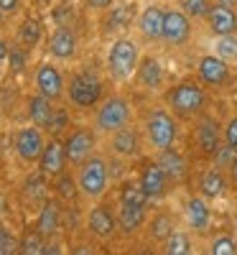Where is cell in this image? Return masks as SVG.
Returning <instances> with one entry per match:
<instances>
[{
  "mask_svg": "<svg viewBox=\"0 0 237 255\" xmlns=\"http://www.w3.org/2000/svg\"><path fill=\"white\" fill-rule=\"evenodd\" d=\"M77 189H79V197L84 202H100L105 199V194L110 191V181H113V168L110 161L100 153H92L87 161H82L77 168Z\"/></svg>",
  "mask_w": 237,
  "mask_h": 255,
  "instance_id": "cell-1",
  "label": "cell"
},
{
  "mask_svg": "<svg viewBox=\"0 0 237 255\" xmlns=\"http://www.w3.org/2000/svg\"><path fill=\"white\" fill-rule=\"evenodd\" d=\"M105 97V79L95 67H82L67 79V102L74 110H95Z\"/></svg>",
  "mask_w": 237,
  "mask_h": 255,
  "instance_id": "cell-2",
  "label": "cell"
},
{
  "mask_svg": "<svg viewBox=\"0 0 237 255\" xmlns=\"http://www.w3.org/2000/svg\"><path fill=\"white\" fill-rule=\"evenodd\" d=\"M92 128L100 135H113L118 130H122L125 125L133 123V102L125 95H105L100 100V105L92 110Z\"/></svg>",
  "mask_w": 237,
  "mask_h": 255,
  "instance_id": "cell-3",
  "label": "cell"
},
{
  "mask_svg": "<svg viewBox=\"0 0 237 255\" xmlns=\"http://www.w3.org/2000/svg\"><path fill=\"white\" fill-rule=\"evenodd\" d=\"M207 90L197 79H184L166 92V105L176 118H199L207 110Z\"/></svg>",
  "mask_w": 237,
  "mask_h": 255,
  "instance_id": "cell-4",
  "label": "cell"
},
{
  "mask_svg": "<svg viewBox=\"0 0 237 255\" xmlns=\"http://www.w3.org/2000/svg\"><path fill=\"white\" fill-rule=\"evenodd\" d=\"M140 64V49L133 38L127 36H118L113 38L110 49H107V59H105V69L107 77L115 82H127L135 77V69Z\"/></svg>",
  "mask_w": 237,
  "mask_h": 255,
  "instance_id": "cell-5",
  "label": "cell"
},
{
  "mask_svg": "<svg viewBox=\"0 0 237 255\" xmlns=\"http://www.w3.org/2000/svg\"><path fill=\"white\" fill-rule=\"evenodd\" d=\"M143 135L145 143L153 148V151H166V148H174L179 140V123L176 115L168 108H153L148 110L145 120H143Z\"/></svg>",
  "mask_w": 237,
  "mask_h": 255,
  "instance_id": "cell-6",
  "label": "cell"
},
{
  "mask_svg": "<svg viewBox=\"0 0 237 255\" xmlns=\"http://www.w3.org/2000/svg\"><path fill=\"white\" fill-rule=\"evenodd\" d=\"M46 130L44 128H38L33 123L23 125V128H18L15 135H13V151L18 156L20 163H26V166H36L41 153H44V145H46Z\"/></svg>",
  "mask_w": 237,
  "mask_h": 255,
  "instance_id": "cell-7",
  "label": "cell"
},
{
  "mask_svg": "<svg viewBox=\"0 0 237 255\" xmlns=\"http://www.w3.org/2000/svg\"><path fill=\"white\" fill-rule=\"evenodd\" d=\"M33 90L54 102L67 100V77L54 61H38L33 69Z\"/></svg>",
  "mask_w": 237,
  "mask_h": 255,
  "instance_id": "cell-8",
  "label": "cell"
},
{
  "mask_svg": "<svg viewBox=\"0 0 237 255\" xmlns=\"http://www.w3.org/2000/svg\"><path fill=\"white\" fill-rule=\"evenodd\" d=\"M84 227H87V235L95 238V240H113L120 227H118V215L113 212L110 204H105L102 199L100 202H92V207L87 209V215H84Z\"/></svg>",
  "mask_w": 237,
  "mask_h": 255,
  "instance_id": "cell-9",
  "label": "cell"
},
{
  "mask_svg": "<svg viewBox=\"0 0 237 255\" xmlns=\"http://www.w3.org/2000/svg\"><path fill=\"white\" fill-rule=\"evenodd\" d=\"M97 130L92 125H74L72 130L64 135V148H67L69 166H79L82 161H87L92 153H97Z\"/></svg>",
  "mask_w": 237,
  "mask_h": 255,
  "instance_id": "cell-10",
  "label": "cell"
},
{
  "mask_svg": "<svg viewBox=\"0 0 237 255\" xmlns=\"http://www.w3.org/2000/svg\"><path fill=\"white\" fill-rule=\"evenodd\" d=\"M46 54L54 61H72L79 54V33L69 23H56L46 36Z\"/></svg>",
  "mask_w": 237,
  "mask_h": 255,
  "instance_id": "cell-11",
  "label": "cell"
},
{
  "mask_svg": "<svg viewBox=\"0 0 237 255\" xmlns=\"http://www.w3.org/2000/svg\"><path fill=\"white\" fill-rule=\"evenodd\" d=\"M197 74L199 82L209 90H225L230 87L232 82V69H230V61H225L217 54H204L197 61Z\"/></svg>",
  "mask_w": 237,
  "mask_h": 255,
  "instance_id": "cell-12",
  "label": "cell"
},
{
  "mask_svg": "<svg viewBox=\"0 0 237 255\" xmlns=\"http://www.w3.org/2000/svg\"><path fill=\"white\" fill-rule=\"evenodd\" d=\"M194 143H197L202 158H212L220 151V145L225 143L222 123L214 120L212 115H199L197 125H194Z\"/></svg>",
  "mask_w": 237,
  "mask_h": 255,
  "instance_id": "cell-13",
  "label": "cell"
},
{
  "mask_svg": "<svg viewBox=\"0 0 237 255\" xmlns=\"http://www.w3.org/2000/svg\"><path fill=\"white\" fill-rule=\"evenodd\" d=\"M38 174H44L46 179H56L69 168V158H67V148H64V138L51 135L44 145V153L38 158Z\"/></svg>",
  "mask_w": 237,
  "mask_h": 255,
  "instance_id": "cell-14",
  "label": "cell"
},
{
  "mask_svg": "<svg viewBox=\"0 0 237 255\" xmlns=\"http://www.w3.org/2000/svg\"><path fill=\"white\" fill-rule=\"evenodd\" d=\"M191 38V18L181 8H166V20H163V44L166 46H184Z\"/></svg>",
  "mask_w": 237,
  "mask_h": 255,
  "instance_id": "cell-15",
  "label": "cell"
},
{
  "mask_svg": "<svg viewBox=\"0 0 237 255\" xmlns=\"http://www.w3.org/2000/svg\"><path fill=\"white\" fill-rule=\"evenodd\" d=\"M107 145H110L113 156H118V158H138L143 153V135L130 123V125H125L122 130L107 135Z\"/></svg>",
  "mask_w": 237,
  "mask_h": 255,
  "instance_id": "cell-16",
  "label": "cell"
},
{
  "mask_svg": "<svg viewBox=\"0 0 237 255\" xmlns=\"http://www.w3.org/2000/svg\"><path fill=\"white\" fill-rule=\"evenodd\" d=\"M138 184L143 189V194L148 197V202H158L168 194L171 189V181L166 176V171L158 166V161H148L143 168H140V176H138Z\"/></svg>",
  "mask_w": 237,
  "mask_h": 255,
  "instance_id": "cell-17",
  "label": "cell"
},
{
  "mask_svg": "<svg viewBox=\"0 0 237 255\" xmlns=\"http://www.w3.org/2000/svg\"><path fill=\"white\" fill-rule=\"evenodd\" d=\"M33 227H36L46 240H54V238L59 235V230H61V204H59V199L46 197L44 202L38 204Z\"/></svg>",
  "mask_w": 237,
  "mask_h": 255,
  "instance_id": "cell-18",
  "label": "cell"
},
{
  "mask_svg": "<svg viewBox=\"0 0 237 255\" xmlns=\"http://www.w3.org/2000/svg\"><path fill=\"white\" fill-rule=\"evenodd\" d=\"M118 227L122 235L133 238L140 232V227L148 222V204H133V202H118Z\"/></svg>",
  "mask_w": 237,
  "mask_h": 255,
  "instance_id": "cell-19",
  "label": "cell"
},
{
  "mask_svg": "<svg viewBox=\"0 0 237 255\" xmlns=\"http://www.w3.org/2000/svg\"><path fill=\"white\" fill-rule=\"evenodd\" d=\"M163 20H166V8H161L158 3H150L138 13L135 26L145 41H161L163 38Z\"/></svg>",
  "mask_w": 237,
  "mask_h": 255,
  "instance_id": "cell-20",
  "label": "cell"
},
{
  "mask_svg": "<svg viewBox=\"0 0 237 255\" xmlns=\"http://www.w3.org/2000/svg\"><path fill=\"white\" fill-rule=\"evenodd\" d=\"M56 110H59V105L44 95H38L33 92L28 100H26V113H28V123L38 125V128H44V130L49 133L51 130V123L56 118Z\"/></svg>",
  "mask_w": 237,
  "mask_h": 255,
  "instance_id": "cell-21",
  "label": "cell"
},
{
  "mask_svg": "<svg viewBox=\"0 0 237 255\" xmlns=\"http://www.w3.org/2000/svg\"><path fill=\"white\" fill-rule=\"evenodd\" d=\"M163 79H166V72H163V64L158 56H140V64L135 69V82L138 87L148 90V92H156L163 87Z\"/></svg>",
  "mask_w": 237,
  "mask_h": 255,
  "instance_id": "cell-22",
  "label": "cell"
},
{
  "mask_svg": "<svg viewBox=\"0 0 237 255\" xmlns=\"http://www.w3.org/2000/svg\"><path fill=\"white\" fill-rule=\"evenodd\" d=\"M207 28L212 36H230L237 33V8H227L220 3H212L207 13Z\"/></svg>",
  "mask_w": 237,
  "mask_h": 255,
  "instance_id": "cell-23",
  "label": "cell"
},
{
  "mask_svg": "<svg viewBox=\"0 0 237 255\" xmlns=\"http://www.w3.org/2000/svg\"><path fill=\"white\" fill-rule=\"evenodd\" d=\"M156 161H158V166L166 171V176H168L171 184H184V181H186V176H189V163H186L184 153L176 151V145H174V148H166V151H158V153H156Z\"/></svg>",
  "mask_w": 237,
  "mask_h": 255,
  "instance_id": "cell-24",
  "label": "cell"
},
{
  "mask_svg": "<svg viewBox=\"0 0 237 255\" xmlns=\"http://www.w3.org/2000/svg\"><path fill=\"white\" fill-rule=\"evenodd\" d=\"M186 225L194 232H199V235L209 232V227H212V207H209V199H204L202 194L186 199Z\"/></svg>",
  "mask_w": 237,
  "mask_h": 255,
  "instance_id": "cell-25",
  "label": "cell"
},
{
  "mask_svg": "<svg viewBox=\"0 0 237 255\" xmlns=\"http://www.w3.org/2000/svg\"><path fill=\"white\" fill-rule=\"evenodd\" d=\"M230 181H227V174L222 171L220 166H209L204 168V171L199 174V181H197V189H199V194L204 199H220L225 191H227Z\"/></svg>",
  "mask_w": 237,
  "mask_h": 255,
  "instance_id": "cell-26",
  "label": "cell"
},
{
  "mask_svg": "<svg viewBox=\"0 0 237 255\" xmlns=\"http://www.w3.org/2000/svg\"><path fill=\"white\" fill-rule=\"evenodd\" d=\"M15 38H18V46H23V49L33 51V49L41 44V38H44V26H41V20L33 18V15L23 18V23L18 26Z\"/></svg>",
  "mask_w": 237,
  "mask_h": 255,
  "instance_id": "cell-27",
  "label": "cell"
},
{
  "mask_svg": "<svg viewBox=\"0 0 237 255\" xmlns=\"http://www.w3.org/2000/svg\"><path fill=\"white\" fill-rule=\"evenodd\" d=\"M145 225H148V238L153 243H161V245L171 232L176 230V222H174V215H171V212H156Z\"/></svg>",
  "mask_w": 237,
  "mask_h": 255,
  "instance_id": "cell-28",
  "label": "cell"
},
{
  "mask_svg": "<svg viewBox=\"0 0 237 255\" xmlns=\"http://www.w3.org/2000/svg\"><path fill=\"white\" fill-rule=\"evenodd\" d=\"M46 245H49V240L41 235L36 227H28L23 235L18 238V253L20 255H46Z\"/></svg>",
  "mask_w": 237,
  "mask_h": 255,
  "instance_id": "cell-29",
  "label": "cell"
},
{
  "mask_svg": "<svg viewBox=\"0 0 237 255\" xmlns=\"http://www.w3.org/2000/svg\"><path fill=\"white\" fill-rule=\"evenodd\" d=\"M191 238L186 235V232L184 230H174V232H171V235L163 240V253L166 255H189L191 253Z\"/></svg>",
  "mask_w": 237,
  "mask_h": 255,
  "instance_id": "cell-30",
  "label": "cell"
},
{
  "mask_svg": "<svg viewBox=\"0 0 237 255\" xmlns=\"http://www.w3.org/2000/svg\"><path fill=\"white\" fill-rule=\"evenodd\" d=\"M54 181H56V184H54V191H56V197H59L61 202H72V199H77V197H79L77 179H74L72 174L64 171V174H61V176H56Z\"/></svg>",
  "mask_w": 237,
  "mask_h": 255,
  "instance_id": "cell-31",
  "label": "cell"
},
{
  "mask_svg": "<svg viewBox=\"0 0 237 255\" xmlns=\"http://www.w3.org/2000/svg\"><path fill=\"white\" fill-rule=\"evenodd\" d=\"M217 44H214V54L222 56L225 61H237V33L230 36H214Z\"/></svg>",
  "mask_w": 237,
  "mask_h": 255,
  "instance_id": "cell-32",
  "label": "cell"
},
{
  "mask_svg": "<svg viewBox=\"0 0 237 255\" xmlns=\"http://www.w3.org/2000/svg\"><path fill=\"white\" fill-rule=\"evenodd\" d=\"M212 255H237V240L232 235H217L209 240V248H207Z\"/></svg>",
  "mask_w": 237,
  "mask_h": 255,
  "instance_id": "cell-33",
  "label": "cell"
},
{
  "mask_svg": "<svg viewBox=\"0 0 237 255\" xmlns=\"http://www.w3.org/2000/svg\"><path fill=\"white\" fill-rule=\"evenodd\" d=\"M214 0H184L181 3V10L191 18V20H204L209 8H212Z\"/></svg>",
  "mask_w": 237,
  "mask_h": 255,
  "instance_id": "cell-34",
  "label": "cell"
},
{
  "mask_svg": "<svg viewBox=\"0 0 237 255\" xmlns=\"http://www.w3.org/2000/svg\"><path fill=\"white\" fill-rule=\"evenodd\" d=\"M13 253H18V238L5 225H0V255H13Z\"/></svg>",
  "mask_w": 237,
  "mask_h": 255,
  "instance_id": "cell-35",
  "label": "cell"
},
{
  "mask_svg": "<svg viewBox=\"0 0 237 255\" xmlns=\"http://www.w3.org/2000/svg\"><path fill=\"white\" fill-rule=\"evenodd\" d=\"M235 156H237V151H235V148H230L227 143H222V145H220V151L212 156V163H214V166H220L222 171H227V166L235 161Z\"/></svg>",
  "mask_w": 237,
  "mask_h": 255,
  "instance_id": "cell-36",
  "label": "cell"
},
{
  "mask_svg": "<svg viewBox=\"0 0 237 255\" xmlns=\"http://www.w3.org/2000/svg\"><path fill=\"white\" fill-rule=\"evenodd\" d=\"M222 133H225V143L237 151V115H232V118L222 125Z\"/></svg>",
  "mask_w": 237,
  "mask_h": 255,
  "instance_id": "cell-37",
  "label": "cell"
},
{
  "mask_svg": "<svg viewBox=\"0 0 237 255\" xmlns=\"http://www.w3.org/2000/svg\"><path fill=\"white\" fill-rule=\"evenodd\" d=\"M23 10V0H0V13L5 18H13Z\"/></svg>",
  "mask_w": 237,
  "mask_h": 255,
  "instance_id": "cell-38",
  "label": "cell"
},
{
  "mask_svg": "<svg viewBox=\"0 0 237 255\" xmlns=\"http://www.w3.org/2000/svg\"><path fill=\"white\" fill-rule=\"evenodd\" d=\"M84 3H87V8L95 10V13H107L115 5V0H84Z\"/></svg>",
  "mask_w": 237,
  "mask_h": 255,
  "instance_id": "cell-39",
  "label": "cell"
},
{
  "mask_svg": "<svg viewBox=\"0 0 237 255\" xmlns=\"http://www.w3.org/2000/svg\"><path fill=\"white\" fill-rule=\"evenodd\" d=\"M225 174H227V181H230V186H235V189H237V156H235V161L227 166V171H225Z\"/></svg>",
  "mask_w": 237,
  "mask_h": 255,
  "instance_id": "cell-40",
  "label": "cell"
},
{
  "mask_svg": "<svg viewBox=\"0 0 237 255\" xmlns=\"http://www.w3.org/2000/svg\"><path fill=\"white\" fill-rule=\"evenodd\" d=\"M8 51H10V49H8V44H5L3 38H0V61H3V59H8Z\"/></svg>",
  "mask_w": 237,
  "mask_h": 255,
  "instance_id": "cell-41",
  "label": "cell"
},
{
  "mask_svg": "<svg viewBox=\"0 0 237 255\" xmlns=\"http://www.w3.org/2000/svg\"><path fill=\"white\" fill-rule=\"evenodd\" d=\"M214 3H220V5H227V8H237V0H214Z\"/></svg>",
  "mask_w": 237,
  "mask_h": 255,
  "instance_id": "cell-42",
  "label": "cell"
},
{
  "mask_svg": "<svg viewBox=\"0 0 237 255\" xmlns=\"http://www.w3.org/2000/svg\"><path fill=\"white\" fill-rule=\"evenodd\" d=\"M235 230H237V215H235Z\"/></svg>",
  "mask_w": 237,
  "mask_h": 255,
  "instance_id": "cell-43",
  "label": "cell"
}]
</instances>
